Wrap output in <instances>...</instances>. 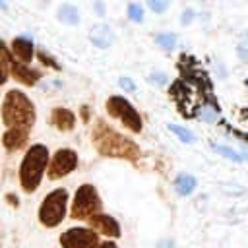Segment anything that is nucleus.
<instances>
[{
    "label": "nucleus",
    "mask_w": 248,
    "mask_h": 248,
    "mask_svg": "<svg viewBox=\"0 0 248 248\" xmlns=\"http://www.w3.org/2000/svg\"><path fill=\"white\" fill-rule=\"evenodd\" d=\"M91 140L93 147L101 157H110V159H122L128 163H138L141 157V151L136 141L130 138L122 136L120 132L112 130L105 120H95L93 130H91Z\"/></svg>",
    "instance_id": "obj_1"
},
{
    "label": "nucleus",
    "mask_w": 248,
    "mask_h": 248,
    "mask_svg": "<svg viewBox=\"0 0 248 248\" xmlns=\"http://www.w3.org/2000/svg\"><path fill=\"white\" fill-rule=\"evenodd\" d=\"M2 122L6 124V128H21V130H31L33 128V124H35V107L23 91L10 89L4 95Z\"/></svg>",
    "instance_id": "obj_2"
},
{
    "label": "nucleus",
    "mask_w": 248,
    "mask_h": 248,
    "mask_svg": "<svg viewBox=\"0 0 248 248\" xmlns=\"http://www.w3.org/2000/svg\"><path fill=\"white\" fill-rule=\"evenodd\" d=\"M48 149L43 143H35L25 151L19 165V184L25 194H33L39 188L43 174L48 169Z\"/></svg>",
    "instance_id": "obj_3"
},
{
    "label": "nucleus",
    "mask_w": 248,
    "mask_h": 248,
    "mask_svg": "<svg viewBox=\"0 0 248 248\" xmlns=\"http://www.w3.org/2000/svg\"><path fill=\"white\" fill-rule=\"evenodd\" d=\"M66 209H68V192L64 188H56L48 192L39 207L41 225H45L46 229L58 227L66 217Z\"/></svg>",
    "instance_id": "obj_4"
},
{
    "label": "nucleus",
    "mask_w": 248,
    "mask_h": 248,
    "mask_svg": "<svg viewBox=\"0 0 248 248\" xmlns=\"http://www.w3.org/2000/svg\"><path fill=\"white\" fill-rule=\"evenodd\" d=\"M105 108H107V112L112 118L120 120V124L126 130H130L132 134H140L143 130V122H141L140 112L136 110V107L126 97H122V95H110L107 99Z\"/></svg>",
    "instance_id": "obj_5"
},
{
    "label": "nucleus",
    "mask_w": 248,
    "mask_h": 248,
    "mask_svg": "<svg viewBox=\"0 0 248 248\" xmlns=\"http://www.w3.org/2000/svg\"><path fill=\"white\" fill-rule=\"evenodd\" d=\"M101 196L97 192V188L93 184H81L76 194H74V200H72V207H70V217L72 219H89L93 217L95 213L101 211Z\"/></svg>",
    "instance_id": "obj_6"
},
{
    "label": "nucleus",
    "mask_w": 248,
    "mask_h": 248,
    "mask_svg": "<svg viewBox=\"0 0 248 248\" xmlns=\"http://www.w3.org/2000/svg\"><path fill=\"white\" fill-rule=\"evenodd\" d=\"M78 167V153L74 149L62 147L58 151H54V155L48 161V169H46V176L50 180H60L66 174L74 172Z\"/></svg>",
    "instance_id": "obj_7"
},
{
    "label": "nucleus",
    "mask_w": 248,
    "mask_h": 248,
    "mask_svg": "<svg viewBox=\"0 0 248 248\" xmlns=\"http://www.w3.org/2000/svg\"><path fill=\"white\" fill-rule=\"evenodd\" d=\"M99 244V232L91 227H72L60 234L62 248H95Z\"/></svg>",
    "instance_id": "obj_8"
},
{
    "label": "nucleus",
    "mask_w": 248,
    "mask_h": 248,
    "mask_svg": "<svg viewBox=\"0 0 248 248\" xmlns=\"http://www.w3.org/2000/svg\"><path fill=\"white\" fill-rule=\"evenodd\" d=\"M87 221H89V227H91L93 231H97V232H101V234H105V236H110V238H118V236H120V225H118V221H116L114 217L103 213V211L95 213V215L89 217Z\"/></svg>",
    "instance_id": "obj_9"
},
{
    "label": "nucleus",
    "mask_w": 248,
    "mask_h": 248,
    "mask_svg": "<svg viewBox=\"0 0 248 248\" xmlns=\"http://www.w3.org/2000/svg\"><path fill=\"white\" fill-rule=\"evenodd\" d=\"M89 43L97 48H108L114 43V31L108 23H95L89 31Z\"/></svg>",
    "instance_id": "obj_10"
},
{
    "label": "nucleus",
    "mask_w": 248,
    "mask_h": 248,
    "mask_svg": "<svg viewBox=\"0 0 248 248\" xmlns=\"http://www.w3.org/2000/svg\"><path fill=\"white\" fill-rule=\"evenodd\" d=\"M27 138H29V130L6 128L4 136H2V145L6 151H17L27 143Z\"/></svg>",
    "instance_id": "obj_11"
},
{
    "label": "nucleus",
    "mask_w": 248,
    "mask_h": 248,
    "mask_svg": "<svg viewBox=\"0 0 248 248\" xmlns=\"http://www.w3.org/2000/svg\"><path fill=\"white\" fill-rule=\"evenodd\" d=\"M12 54H14L19 62L29 64V62L33 60V56H35V46H33L31 39H29V37H23V35L16 37V39L12 41Z\"/></svg>",
    "instance_id": "obj_12"
},
{
    "label": "nucleus",
    "mask_w": 248,
    "mask_h": 248,
    "mask_svg": "<svg viewBox=\"0 0 248 248\" xmlns=\"http://www.w3.org/2000/svg\"><path fill=\"white\" fill-rule=\"evenodd\" d=\"M50 124L60 132H70L76 126V114L64 107H56L50 112Z\"/></svg>",
    "instance_id": "obj_13"
},
{
    "label": "nucleus",
    "mask_w": 248,
    "mask_h": 248,
    "mask_svg": "<svg viewBox=\"0 0 248 248\" xmlns=\"http://www.w3.org/2000/svg\"><path fill=\"white\" fill-rule=\"evenodd\" d=\"M56 19H58L60 23H64V25H78L81 17H79V10H78L74 4L64 2V4H60L58 10H56Z\"/></svg>",
    "instance_id": "obj_14"
},
{
    "label": "nucleus",
    "mask_w": 248,
    "mask_h": 248,
    "mask_svg": "<svg viewBox=\"0 0 248 248\" xmlns=\"http://www.w3.org/2000/svg\"><path fill=\"white\" fill-rule=\"evenodd\" d=\"M196 178L188 172H180L176 178H174V190L178 196H190L194 190H196Z\"/></svg>",
    "instance_id": "obj_15"
},
{
    "label": "nucleus",
    "mask_w": 248,
    "mask_h": 248,
    "mask_svg": "<svg viewBox=\"0 0 248 248\" xmlns=\"http://www.w3.org/2000/svg\"><path fill=\"white\" fill-rule=\"evenodd\" d=\"M176 41H178L176 33H159V35H155V45L163 50H172L176 46Z\"/></svg>",
    "instance_id": "obj_16"
},
{
    "label": "nucleus",
    "mask_w": 248,
    "mask_h": 248,
    "mask_svg": "<svg viewBox=\"0 0 248 248\" xmlns=\"http://www.w3.org/2000/svg\"><path fill=\"white\" fill-rule=\"evenodd\" d=\"M167 128H169L180 141H184V143H194V141H196V136H194L188 128H184V126H178V124H167Z\"/></svg>",
    "instance_id": "obj_17"
},
{
    "label": "nucleus",
    "mask_w": 248,
    "mask_h": 248,
    "mask_svg": "<svg viewBox=\"0 0 248 248\" xmlns=\"http://www.w3.org/2000/svg\"><path fill=\"white\" fill-rule=\"evenodd\" d=\"M126 14H128V19L134 21V23H141L143 21V6L138 4V2H130L128 8H126Z\"/></svg>",
    "instance_id": "obj_18"
},
{
    "label": "nucleus",
    "mask_w": 248,
    "mask_h": 248,
    "mask_svg": "<svg viewBox=\"0 0 248 248\" xmlns=\"http://www.w3.org/2000/svg\"><path fill=\"white\" fill-rule=\"evenodd\" d=\"M213 149H215L217 153H221L223 157H227V159L234 161V163H242V161L246 159L244 155H240L238 151H234V149H231V147H227V145H213Z\"/></svg>",
    "instance_id": "obj_19"
},
{
    "label": "nucleus",
    "mask_w": 248,
    "mask_h": 248,
    "mask_svg": "<svg viewBox=\"0 0 248 248\" xmlns=\"http://www.w3.org/2000/svg\"><path fill=\"white\" fill-rule=\"evenodd\" d=\"M147 2V8L153 12V14H163L169 10L170 6V0H145Z\"/></svg>",
    "instance_id": "obj_20"
},
{
    "label": "nucleus",
    "mask_w": 248,
    "mask_h": 248,
    "mask_svg": "<svg viewBox=\"0 0 248 248\" xmlns=\"http://www.w3.org/2000/svg\"><path fill=\"white\" fill-rule=\"evenodd\" d=\"M37 58H39V62H43L45 66H50V68H54V70H60V64H58L46 50L39 48V50H37Z\"/></svg>",
    "instance_id": "obj_21"
},
{
    "label": "nucleus",
    "mask_w": 248,
    "mask_h": 248,
    "mask_svg": "<svg viewBox=\"0 0 248 248\" xmlns=\"http://www.w3.org/2000/svg\"><path fill=\"white\" fill-rule=\"evenodd\" d=\"M147 81L149 83H153V85H159V87H163V85H167V74H163V72H153V74H149L147 76Z\"/></svg>",
    "instance_id": "obj_22"
},
{
    "label": "nucleus",
    "mask_w": 248,
    "mask_h": 248,
    "mask_svg": "<svg viewBox=\"0 0 248 248\" xmlns=\"http://www.w3.org/2000/svg\"><path fill=\"white\" fill-rule=\"evenodd\" d=\"M118 85L124 89V91H128V93H134L138 87H136V81L132 79V78H128V76H122L120 79H118Z\"/></svg>",
    "instance_id": "obj_23"
},
{
    "label": "nucleus",
    "mask_w": 248,
    "mask_h": 248,
    "mask_svg": "<svg viewBox=\"0 0 248 248\" xmlns=\"http://www.w3.org/2000/svg\"><path fill=\"white\" fill-rule=\"evenodd\" d=\"M196 19V12H194V8H186L184 12H182V16H180V25H190L192 21Z\"/></svg>",
    "instance_id": "obj_24"
},
{
    "label": "nucleus",
    "mask_w": 248,
    "mask_h": 248,
    "mask_svg": "<svg viewBox=\"0 0 248 248\" xmlns=\"http://www.w3.org/2000/svg\"><path fill=\"white\" fill-rule=\"evenodd\" d=\"M93 10H95V14L101 16V17L107 14V6H105L101 0H95V2H93Z\"/></svg>",
    "instance_id": "obj_25"
},
{
    "label": "nucleus",
    "mask_w": 248,
    "mask_h": 248,
    "mask_svg": "<svg viewBox=\"0 0 248 248\" xmlns=\"http://www.w3.org/2000/svg\"><path fill=\"white\" fill-rule=\"evenodd\" d=\"M236 54L240 56V60H242V62H246V64H248V48H246L244 45H238V46H236Z\"/></svg>",
    "instance_id": "obj_26"
},
{
    "label": "nucleus",
    "mask_w": 248,
    "mask_h": 248,
    "mask_svg": "<svg viewBox=\"0 0 248 248\" xmlns=\"http://www.w3.org/2000/svg\"><path fill=\"white\" fill-rule=\"evenodd\" d=\"M155 248H174V240L172 238H163L155 244Z\"/></svg>",
    "instance_id": "obj_27"
},
{
    "label": "nucleus",
    "mask_w": 248,
    "mask_h": 248,
    "mask_svg": "<svg viewBox=\"0 0 248 248\" xmlns=\"http://www.w3.org/2000/svg\"><path fill=\"white\" fill-rule=\"evenodd\" d=\"M6 81H8V70H6V68H4V64L0 62V87H2Z\"/></svg>",
    "instance_id": "obj_28"
},
{
    "label": "nucleus",
    "mask_w": 248,
    "mask_h": 248,
    "mask_svg": "<svg viewBox=\"0 0 248 248\" xmlns=\"http://www.w3.org/2000/svg\"><path fill=\"white\" fill-rule=\"evenodd\" d=\"M6 202H10V205H14V207H17V203H19L16 194H8V196H6Z\"/></svg>",
    "instance_id": "obj_29"
},
{
    "label": "nucleus",
    "mask_w": 248,
    "mask_h": 248,
    "mask_svg": "<svg viewBox=\"0 0 248 248\" xmlns=\"http://www.w3.org/2000/svg\"><path fill=\"white\" fill-rule=\"evenodd\" d=\"M95 248H118V246H116V244H114L112 240H105V242H101V244H97Z\"/></svg>",
    "instance_id": "obj_30"
},
{
    "label": "nucleus",
    "mask_w": 248,
    "mask_h": 248,
    "mask_svg": "<svg viewBox=\"0 0 248 248\" xmlns=\"http://www.w3.org/2000/svg\"><path fill=\"white\" fill-rule=\"evenodd\" d=\"M81 120H83V122L89 120V107H85V105L81 107Z\"/></svg>",
    "instance_id": "obj_31"
},
{
    "label": "nucleus",
    "mask_w": 248,
    "mask_h": 248,
    "mask_svg": "<svg viewBox=\"0 0 248 248\" xmlns=\"http://www.w3.org/2000/svg\"><path fill=\"white\" fill-rule=\"evenodd\" d=\"M0 10H8V4H6V0H0Z\"/></svg>",
    "instance_id": "obj_32"
},
{
    "label": "nucleus",
    "mask_w": 248,
    "mask_h": 248,
    "mask_svg": "<svg viewBox=\"0 0 248 248\" xmlns=\"http://www.w3.org/2000/svg\"><path fill=\"white\" fill-rule=\"evenodd\" d=\"M246 39H248V29H246Z\"/></svg>",
    "instance_id": "obj_33"
},
{
    "label": "nucleus",
    "mask_w": 248,
    "mask_h": 248,
    "mask_svg": "<svg viewBox=\"0 0 248 248\" xmlns=\"http://www.w3.org/2000/svg\"><path fill=\"white\" fill-rule=\"evenodd\" d=\"M200 2H203V0H200Z\"/></svg>",
    "instance_id": "obj_34"
}]
</instances>
